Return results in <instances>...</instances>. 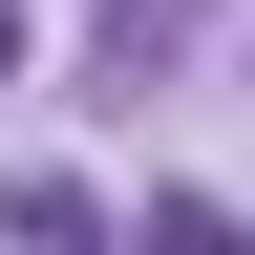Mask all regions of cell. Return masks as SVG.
Returning <instances> with one entry per match:
<instances>
[{"label": "cell", "mask_w": 255, "mask_h": 255, "mask_svg": "<svg viewBox=\"0 0 255 255\" xmlns=\"http://www.w3.org/2000/svg\"><path fill=\"white\" fill-rule=\"evenodd\" d=\"M0 85H21V43H0Z\"/></svg>", "instance_id": "cell-1"}]
</instances>
